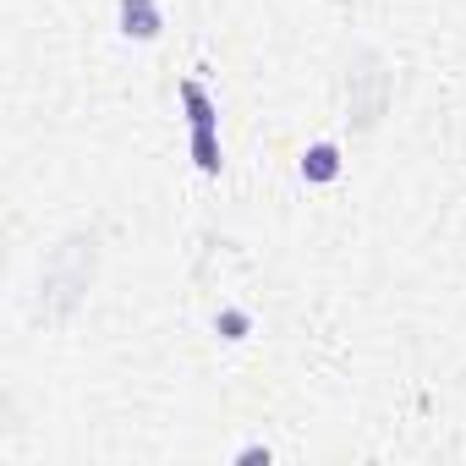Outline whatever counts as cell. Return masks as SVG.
<instances>
[{"label":"cell","mask_w":466,"mask_h":466,"mask_svg":"<svg viewBox=\"0 0 466 466\" xmlns=\"http://www.w3.org/2000/svg\"><path fill=\"white\" fill-rule=\"evenodd\" d=\"M121 34L148 45L165 34V12H159V0H121Z\"/></svg>","instance_id":"cell-1"},{"label":"cell","mask_w":466,"mask_h":466,"mask_svg":"<svg viewBox=\"0 0 466 466\" xmlns=\"http://www.w3.org/2000/svg\"><path fill=\"white\" fill-rule=\"evenodd\" d=\"M214 335L219 340H248L253 335V313L248 308H219L214 313Z\"/></svg>","instance_id":"cell-5"},{"label":"cell","mask_w":466,"mask_h":466,"mask_svg":"<svg viewBox=\"0 0 466 466\" xmlns=\"http://www.w3.org/2000/svg\"><path fill=\"white\" fill-rule=\"evenodd\" d=\"M192 165L203 176H219V127H192Z\"/></svg>","instance_id":"cell-4"},{"label":"cell","mask_w":466,"mask_h":466,"mask_svg":"<svg viewBox=\"0 0 466 466\" xmlns=\"http://www.w3.org/2000/svg\"><path fill=\"white\" fill-rule=\"evenodd\" d=\"M181 110H187V127H219V110H214V99H208V88L198 83V77H187L181 88Z\"/></svg>","instance_id":"cell-3"},{"label":"cell","mask_w":466,"mask_h":466,"mask_svg":"<svg viewBox=\"0 0 466 466\" xmlns=\"http://www.w3.org/2000/svg\"><path fill=\"white\" fill-rule=\"evenodd\" d=\"M340 170H346V159H340V143H329V137L302 154V181H308V187H329Z\"/></svg>","instance_id":"cell-2"}]
</instances>
